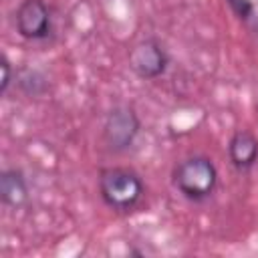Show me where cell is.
Here are the masks:
<instances>
[{
  "label": "cell",
  "mask_w": 258,
  "mask_h": 258,
  "mask_svg": "<svg viewBox=\"0 0 258 258\" xmlns=\"http://www.w3.org/2000/svg\"><path fill=\"white\" fill-rule=\"evenodd\" d=\"M173 187L189 202L208 200L218 185V169L206 155H191L181 159L171 173Z\"/></svg>",
  "instance_id": "6da1fadb"
},
{
  "label": "cell",
  "mask_w": 258,
  "mask_h": 258,
  "mask_svg": "<svg viewBox=\"0 0 258 258\" xmlns=\"http://www.w3.org/2000/svg\"><path fill=\"white\" fill-rule=\"evenodd\" d=\"M99 194L111 210L129 212L143 198V181L129 167H105L99 173Z\"/></svg>",
  "instance_id": "7a4b0ae2"
},
{
  "label": "cell",
  "mask_w": 258,
  "mask_h": 258,
  "mask_svg": "<svg viewBox=\"0 0 258 258\" xmlns=\"http://www.w3.org/2000/svg\"><path fill=\"white\" fill-rule=\"evenodd\" d=\"M141 131V121L133 107L117 105L109 111L103 125V139L111 151H127Z\"/></svg>",
  "instance_id": "3957f363"
},
{
  "label": "cell",
  "mask_w": 258,
  "mask_h": 258,
  "mask_svg": "<svg viewBox=\"0 0 258 258\" xmlns=\"http://www.w3.org/2000/svg\"><path fill=\"white\" fill-rule=\"evenodd\" d=\"M129 69L145 81L161 77L169 67V54L157 38H143L129 50Z\"/></svg>",
  "instance_id": "277c9868"
},
{
  "label": "cell",
  "mask_w": 258,
  "mask_h": 258,
  "mask_svg": "<svg viewBox=\"0 0 258 258\" xmlns=\"http://www.w3.org/2000/svg\"><path fill=\"white\" fill-rule=\"evenodd\" d=\"M16 32L26 40H44L52 34V14L44 0H22L14 12Z\"/></svg>",
  "instance_id": "5b68a950"
},
{
  "label": "cell",
  "mask_w": 258,
  "mask_h": 258,
  "mask_svg": "<svg viewBox=\"0 0 258 258\" xmlns=\"http://www.w3.org/2000/svg\"><path fill=\"white\" fill-rule=\"evenodd\" d=\"M228 157L240 171H248L258 163V139L248 129H238L228 143Z\"/></svg>",
  "instance_id": "8992f818"
},
{
  "label": "cell",
  "mask_w": 258,
  "mask_h": 258,
  "mask_svg": "<svg viewBox=\"0 0 258 258\" xmlns=\"http://www.w3.org/2000/svg\"><path fill=\"white\" fill-rule=\"evenodd\" d=\"M0 200L8 208H22L28 202V183L20 169L10 167L0 173Z\"/></svg>",
  "instance_id": "52a82bcc"
},
{
  "label": "cell",
  "mask_w": 258,
  "mask_h": 258,
  "mask_svg": "<svg viewBox=\"0 0 258 258\" xmlns=\"http://www.w3.org/2000/svg\"><path fill=\"white\" fill-rule=\"evenodd\" d=\"M232 12L258 32V0H226Z\"/></svg>",
  "instance_id": "ba28073f"
},
{
  "label": "cell",
  "mask_w": 258,
  "mask_h": 258,
  "mask_svg": "<svg viewBox=\"0 0 258 258\" xmlns=\"http://www.w3.org/2000/svg\"><path fill=\"white\" fill-rule=\"evenodd\" d=\"M20 89L28 95H40L46 89V79L38 71H26L20 77Z\"/></svg>",
  "instance_id": "9c48e42d"
},
{
  "label": "cell",
  "mask_w": 258,
  "mask_h": 258,
  "mask_svg": "<svg viewBox=\"0 0 258 258\" xmlns=\"http://www.w3.org/2000/svg\"><path fill=\"white\" fill-rule=\"evenodd\" d=\"M0 69H2V81H0V93L4 95L6 91H8V87H10V83H12V67H10V60L2 54V58H0Z\"/></svg>",
  "instance_id": "30bf717a"
}]
</instances>
